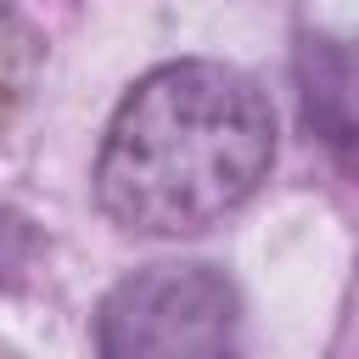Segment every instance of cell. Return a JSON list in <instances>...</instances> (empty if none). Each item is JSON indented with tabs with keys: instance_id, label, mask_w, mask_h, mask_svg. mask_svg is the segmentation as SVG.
Segmentation results:
<instances>
[{
	"instance_id": "6da1fadb",
	"label": "cell",
	"mask_w": 359,
	"mask_h": 359,
	"mask_svg": "<svg viewBox=\"0 0 359 359\" xmlns=\"http://www.w3.org/2000/svg\"><path fill=\"white\" fill-rule=\"evenodd\" d=\"M275 157L264 90L224 62L151 67L112 112L95 202L135 236H196L236 213Z\"/></svg>"
},
{
	"instance_id": "7a4b0ae2",
	"label": "cell",
	"mask_w": 359,
	"mask_h": 359,
	"mask_svg": "<svg viewBox=\"0 0 359 359\" xmlns=\"http://www.w3.org/2000/svg\"><path fill=\"white\" fill-rule=\"evenodd\" d=\"M95 359H241V297L213 264H146L101 297Z\"/></svg>"
}]
</instances>
